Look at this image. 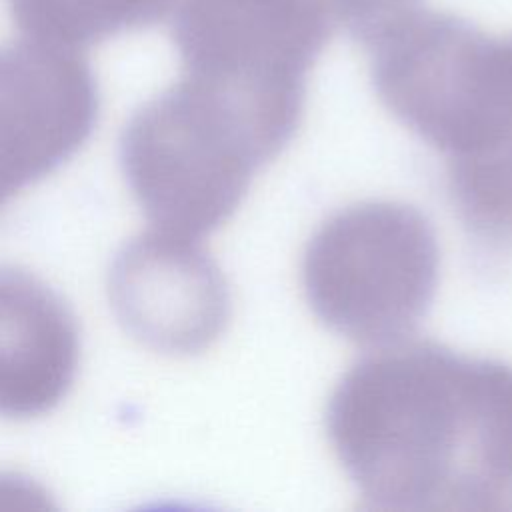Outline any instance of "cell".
Returning a JSON list of instances; mask_svg holds the SVG:
<instances>
[{"label":"cell","mask_w":512,"mask_h":512,"mask_svg":"<svg viewBox=\"0 0 512 512\" xmlns=\"http://www.w3.org/2000/svg\"><path fill=\"white\" fill-rule=\"evenodd\" d=\"M78 328L40 278L0 266V416L32 418L54 408L78 366Z\"/></svg>","instance_id":"cell-8"},{"label":"cell","mask_w":512,"mask_h":512,"mask_svg":"<svg viewBox=\"0 0 512 512\" xmlns=\"http://www.w3.org/2000/svg\"><path fill=\"white\" fill-rule=\"evenodd\" d=\"M336 22L364 42L380 26L416 6L418 0H326Z\"/></svg>","instance_id":"cell-10"},{"label":"cell","mask_w":512,"mask_h":512,"mask_svg":"<svg viewBox=\"0 0 512 512\" xmlns=\"http://www.w3.org/2000/svg\"><path fill=\"white\" fill-rule=\"evenodd\" d=\"M274 158L236 104L188 76L134 112L122 138L124 174L150 226L194 240L236 212Z\"/></svg>","instance_id":"cell-3"},{"label":"cell","mask_w":512,"mask_h":512,"mask_svg":"<svg viewBox=\"0 0 512 512\" xmlns=\"http://www.w3.org/2000/svg\"><path fill=\"white\" fill-rule=\"evenodd\" d=\"M178 0H8L10 16L30 40L82 48L162 20Z\"/></svg>","instance_id":"cell-9"},{"label":"cell","mask_w":512,"mask_h":512,"mask_svg":"<svg viewBox=\"0 0 512 512\" xmlns=\"http://www.w3.org/2000/svg\"><path fill=\"white\" fill-rule=\"evenodd\" d=\"M314 316L364 346L410 334L436 294L440 246L428 218L396 200H362L330 214L302 254Z\"/></svg>","instance_id":"cell-4"},{"label":"cell","mask_w":512,"mask_h":512,"mask_svg":"<svg viewBox=\"0 0 512 512\" xmlns=\"http://www.w3.org/2000/svg\"><path fill=\"white\" fill-rule=\"evenodd\" d=\"M332 452L364 508L512 510V366L436 342L378 346L326 408Z\"/></svg>","instance_id":"cell-1"},{"label":"cell","mask_w":512,"mask_h":512,"mask_svg":"<svg viewBox=\"0 0 512 512\" xmlns=\"http://www.w3.org/2000/svg\"><path fill=\"white\" fill-rule=\"evenodd\" d=\"M362 46L380 102L444 156L464 226L512 250V34L416 4Z\"/></svg>","instance_id":"cell-2"},{"label":"cell","mask_w":512,"mask_h":512,"mask_svg":"<svg viewBox=\"0 0 512 512\" xmlns=\"http://www.w3.org/2000/svg\"><path fill=\"white\" fill-rule=\"evenodd\" d=\"M96 110L94 74L74 50L0 46V206L74 154Z\"/></svg>","instance_id":"cell-6"},{"label":"cell","mask_w":512,"mask_h":512,"mask_svg":"<svg viewBox=\"0 0 512 512\" xmlns=\"http://www.w3.org/2000/svg\"><path fill=\"white\" fill-rule=\"evenodd\" d=\"M110 300L124 328L152 350L198 354L230 320L228 282L200 240L150 228L110 272Z\"/></svg>","instance_id":"cell-7"},{"label":"cell","mask_w":512,"mask_h":512,"mask_svg":"<svg viewBox=\"0 0 512 512\" xmlns=\"http://www.w3.org/2000/svg\"><path fill=\"white\" fill-rule=\"evenodd\" d=\"M332 20L326 0H182L172 38L182 76L236 104L278 156L300 126Z\"/></svg>","instance_id":"cell-5"}]
</instances>
